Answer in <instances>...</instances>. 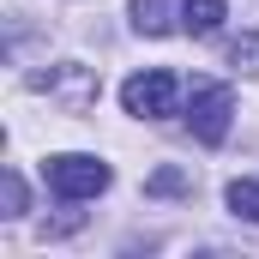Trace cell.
I'll use <instances>...</instances> for the list:
<instances>
[{
    "label": "cell",
    "mask_w": 259,
    "mask_h": 259,
    "mask_svg": "<svg viewBox=\"0 0 259 259\" xmlns=\"http://www.w3.org/2000/svg\"><path fill=\"white\" fill-rule=\"evenodd\" d=\"M229 211L259 223V181H229Z\"/></svg>",
    "instance_id": "cell-7"
},
{
    "label": "cell",
    "mask_w": 259,
    "mask_h": 259,
    "mask_svg": "<svg viewBox=\"0 0 259 259\" xmlns=\"http://www.w3.org/2000/svg\"><path fill=\"white\" fill-rule=\"evenodd\" d=\"M133 30L163 36V30H169V0H133Z\"/></svg>",
    "instance_id": "cell-6"
},
{
    "label": "cell",
    "mask_w": 259,
    "mask_h": 259,
    "mask_svg": "<svg viewBox=\"0 0 259 259\" xmlns=\"http://www.w3.org/2000/svg\"><path fill=\"white\" fill-rule=\"evenodd\" d=\"M36 91H49L55 103H66L72 115H84L91 103H97V72L91 66H55V72H42V78H30Z\"/></svg>",
    "instance_id": "cell-4"
},
{
    "label": "cell",
    "mask_w": 259,
    "mask_h": 259,
    "mask_svg": "<svg viewBox=\"0 0 259 259\" xmlns=\"http://www.w3.org/2000/svg\"><path fill=\"white\" fill-rule=\"evenodd\" d=\"M229 61L241 66V72H259V30H247V36L229 42Z\"/></svg>",
    "instance_id": "cell-8"
},
{
    "label": "cell",
    "mask_w": 259,
    "mask_h": 259,
    "mask_svg": "<svg viewBox=\"0 0 259 259\" xmlns=\"http://www.w3.org/2000/svg\"><path fill=\"white\" fill-rule=\"evenodd\" d=\"M223 18H229L223 0H187V6H181V30H187V36H217Z\"/></svg>",
    "instance_id": "cell-5"
},
{
    "label": "cell",
    "mask_w": 259,
    "mask_h": 259,
    "mask_svg": "<svg viewBox=\"0 0 259 259\" xmlns=\"http://www.w3.org/2000/svg\"><path fill=\"white\" fill-rule=\"evenodd\" d=\"M229 115H235V97H229V84H217V78L193 84L187 127H193V139H199V145H223V139H229Z\"/></svg>",
    "instance_id": "cell-2"
},
{
    "label": "cell",
    "mask_w": 259,
    "mask_h": 259,
    "mask_svg": "<svg viewBox=\"0 0 259 259\" xmlns=\"http://www.w3.org/2000/svg\"><path fill=\"white\" fill-rule=\"evenodd\" d=\"M187 187H193L187 169H157V175L145 181V193H187Z\"/></svg>",
    "instance_id": "cell-9"
},
{
    "label": "cell",
    "mask_w": 259,
    "mask_h": 259,
    "mask_svg": "<svg viewBox=\"0 0 259 259\" xmlns=\"http://www.w3.org/2000/svg\"><path fill=\"white\" fill-rule=\"evenodd\" d=\"M0 199H6V217H24V181H18L12 169L0 175Z\"/></svg>",
    "instance_id": "cell-10"
},
{
    "label": "cell",
    "mask_w": 259,
    "mask_h": 259,
    "mask_svg": "<svg viewBox=\"0 0 259 259\" xmlns=\"http://www.w3.org/2000/svg\"><path fill=\"white\" fill-rule=\"evenodd\" d=\"M175 97H181V84H175V72H163V66L133 72L127 84H121V103H127V115H139V121H163V115H175Z\"/></svg>",
    "instance_id": "cell-3"
},
{
    "label": "cell",
    "mask_w": 259,
    "mask_h": 259,
    "mask_svg": "<svg viewBox=\"0 0 259 259\" xmlns=\"http://www.w3.org/2000/svg\"><path fill=\"white\" fill-rule=\"evenodd\" d=\"M42 181L61 199H97L109 187V163H97V157H84V151H61V157L42 163Z\"/></svg>",
    "instance_id": "cell-1"
}]
</instances>
